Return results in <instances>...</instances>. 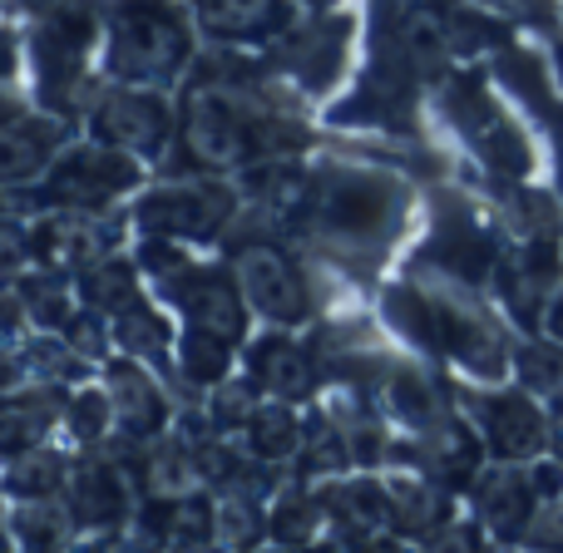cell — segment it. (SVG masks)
<instances>
[{"label":"cell","instance_id":"obj_7","mask_svg":"<svg viewBox=\"0 0 563 553\" xmlns=\"http://www.w3.org/2000/svg\"><path fill=\"white\" fill-rule=\"evenodd\" d=\"M99 49H104V0H55L35 15L25 40L30 99L49 114L85 119L99 95Z\"/></svg>","mask_w":563,"mask_h":553},{"label":"cell","instance_id":"obj_4","mask_svg":"<svg viewBox=\"0 0 563 553\" xmlns=\"http://www.w3.org/2000/svg\"><path fill=\"white\" fill-rule=\"evenodd\" d=\"M430 114L470 154L475 178H539V168H544L534 129H529V119H519L525 109L499 89L485 59H465L450 69L430 89Z\"/></svg>","mask_w":563,"mask_h":553},{"label":"cell","instance_id":"obj_6","mask_svg":"<svg viewBox=\"0 0 563 553\" xmlns=\"http://www.w3.org/2000/svg\"><path fill=\"white\" fill-rule=\"evenodd\" d=\"M198 35L188 0H104L99 79L168 89L194 69Z\"/></svg>","mask_w":563,"mask_h":553},{"label":"cell","instance_id":"obj_31","mask_svg":"<svg viewBox=\"0 0 563 553\" xmlns=\"http://www.w3.org/2000/svg\"><path fill=\"white\" fill-rule=\"evenodd\" d=\"M218 539L223 544H257V539H267L263 499L243 495V489H223V499H218Z\"/></svg>","mask_w":563,"mask_h":553},{"label":"cell","instance_id":"obj_10","mask_svg":"<svg viewBox=\"0 0 563 553\" xmlns=\"http://www.w3.org/2000/svg\"><path fill=\"white\" fill-rule=\"evenodd\" d=\"M148 178L144 158L124 154V148H109L99 139H69L65 148L55 154V164L30 184V198L40 208H109L114 198L139 193Z\"/></svg>","mask_w":563,"mask_h":553},{"label":"cell","instance_id":"obj_9","mask_svg":"<svg viewBox=\"0 0 563 553\" xmlns=\"http://www.w3.org/2000/svg\"><path fill=\"white\" fill-rule=\"evenodd\" d=\"M243 213V188L238 178L223 174H194V178H168L158 188H144L129 208V223L139 228V237H168V243H218L233 228V218Z\"/></svg>","mask_w":563,"mask_h":553},{"label":"cell","instance_id":"obj_3","mask_svg":"<svg viewBox=\"0 0 563 553\" xmlns=\"http://www.w3.org/2000/svg\"><path fill=\"white\" fill-rule=\"evenodd\" d=\"M380 321L406 341L416 356L440 361L465 380H509L515 376V321L499 311L485 287L445 277H390L380 287Z\"/></svg>","mask_w":563,"mask_h":553},{"label":"cell","instance_id":"obj_18","mask_svg":"<svg viewBox=\"0 0 563 553\" xmlns=\"http://www.w3.org/2000/svg\"><path fill=\"white\" fill-rule=\"evenodd\" d=\"M65 505L85 534L109 539L124 519H134L129 515V509H134V499H129V465L99 445L79 450L75 475H69V485H65Z\"/></svg>","mask_w":563,"mask_h":553},{"label":"cell","instance_id":"obj_19","mask_svg":"<svg viewBox=\"0 0 563 553\" xmlns=\"http://www.w3.org/2000/svg\"><path fill=\"white\" fill-rule=\"evenodd\" d=\"M243 366L267 396L297 400V406H307V400L317 396V386L327 380L321 376L317 351H311V341H297L291 327L257 331V336L243 346Z\"/></svg>","mask_w":563,"mask_h":553},{"label":"cell","instance_id":"obj_29","mask_svg":"<svg viewBox=\"0 0 563 553\" xmlns=\"http://www.w3.org/2000/svg\"><path fill=\"white\" fill-rule=\"evenodd\" d=\"M327 524V509H321L317 489H282L277 505L267 509V539L273 544H307V539H317V529Z\"/></svg>","mask_w":563,"mask_h":553},{"label":"cell","instance_id":"obj_37","mask_svg":"<svg viewBox=\"0 0 563 553\" xmlns=\"http://www.w3.org/2000/svg\"><path fill=\"white\" fill-rule=\"evenodd\" d=\"M301 5H311V10H327V5H331V0H301Z\"/></svg>","mask_w":563,"mask_h":553},{"label":"cell","instance_id":"obj_35","mask_svg":"<svg viewBox=\"0 0 563 553\" xmlns=\"http://www.w3.org/2000/svg\"><path fill=\"white\" fill-rule=\"evenodd\" d=\"M5 544H15V529H10V509L0 505V549Z\"/></svg>","mask_w":563,"mask_h":553},{"label":"cell","instance_id":"obj_28","mask_svg":"<svg viewBox=\"0 0 563 553\" xmlns=\"http://www.w3.org/2000/svg\"><path fill=\"white\" fill-rule=\"evenodd\" d=\"M233 341L223 336H208V331H194L184 327V336H178V376L188 380V386H218V380L233 376Z\"/></svg>","mask_w":563,"mask_h":553},{"label":"cell","instance_id":"obj_22","mask_svg":"<svg viewBox=\"0 0 563 553\" xmlns=\"http://www.w3.org/2000/svg\"><path fill=\"white\" fill-rule=\"evenodd\" d=\"M213 45H273L301 20V0H188Z\"/></svg>","mask_w":563,"mask_h":553},{"label":"cell","instance_id":"obj_8","mask_svg":"<svg viewBox=\"0 0 563 553\" xmlns=\"http://www.w3.org/2000/svg\"><path fill=\"white\" fill-rule=\"evenodd\" d=\"M282 228L273 218H263L257 208L243 203V213L233 218L218 247H223L228 267H233L238 287H243L247 307L267 321V327H307L317 317V297H311V281H307V267L287 253L282 243Z\"/></svg>","mask_w":563,"mask_h":553},{"label":"cell","instance_id":"obj_16","mask_svg":"<svg viewBox=\"0 0 563 553\" xmlns=\"http://www.w3.org/2000/svg\"><path fill=\"white\" fill-rule=\"evenodd\" d=\"M563 287V237H529V243H509L495 267L489 297L499 301L515 331H544V311Z\"/></svg>","mask_w":563,"mask_h":553},{"label":"cell","instance_id":"obj_23","mask_svg":"<svg viewBox=\"0 0 563 553\" xmlns=\"http://www.w3.org/2000/svg\"><path fill=\"white\" fill-rule=\"evenodd\" d=\"M69 396L59 390V380H45L35 390H20V396L0 400V455H20V450L40 445L49 430L65 420Z\"/></svg>","mask_w":563,"mask_h":553},{"label":"cell","instance_id":"obj_33","mask_svg":"<svg viewBox=\"0 0 563 553\" xmlns=\"http://www.w3.org/2000/svg\"><path fill=\"white\" fill-rule=\"evenodd\" d=\"M544 406H549V455L563 460V390L554 400H544Z\"/></svg>","mask_w":563,"mask_h":553},{"label":"cell","instance_id":"obj_30","mask_svg":"<svg viewBox=\"0 0 563 553\" xmlns=\"http://www.w3.org/2000/svg\"><path fill=\"white\" fill-rule=\"evenodd\" d=\"M65 435L75 440L79 450H95V445H104L109 435H114V406H109V390H95V386H85V390H75L69 396V406H65Z\"/></svg>","mask_w":563,"mask_h":553},{"label":"cell","instance_id":"obj_13","mask_svg":"<svg viewBox=\"0 0 563 553\" xmlns=\"http://www.w3.org/2000/svg\"><path fill=\"white\" fill-rule=\"evenodd\" d=\"M85 134L109 148H124V154L144 158V164H158L178 134V114L164 89L104 79L85 109Z\"/></svg>","mask_w":563,"mask_h":553},{"label":"cell","instance_id":"obj_12","mask_svg":"<svg viewBox=\"0 0 563 553\" xmlns=\"http://www.w3.org/2000/svg\"><path fill=\"white\" fill-rule=\"evenodd\" d=\"M485 65L495 69L499 89L525 109V119L534 124V134L544 139L549 184H554L559 198H563V79L554 69V59H549V49L539 45V40L519 35V40H509L499 55H489Z\"/></svg>","mask_w":563,"mask_h":553},{"label":"cell","instance_id":"obj_36","mask_svg":"<svg viewBox=\"0 0 563 553\" xmlns=\"http://www.w3.org/2000/svg\"><path fill=\"white\" fill-rule=\"evenodd\" d=\"M5 5L25 10V15H40V10H45V5H55V0H5Z\"/></svg>","mask_w":563,"mask_h":553},{"label":"cell","instance_id":"obj_27","mask_svg":"<svg viewBox=\"0 0 563 553\" xmlns=\"http://www.w3.org/2000/svg\"><path fill=\"white\" fill-rule=\"evenodd\" d=\"M479 5L505 15L519 35L539 40V45L549 49V59H554L559 79H563V0H479Z\"/></svg>","mask_w":563,"mask_h":553},{"label":"cell","instance_id":"obj_25","mask_svg":"<svg viewBox=\"0 0 563 553\" xmlns=\"http://www.w3.org/2000/svg\"><path fill=\"white\" fill-rule=\"evenodd\" d=\"M301 440H307V425H301V416H297V400H282V396H273V400L263 396V406H257L253 420L243 425L247 455L273 460V465L287 455H297Z\"/></svg>","mask_w":563,"mask_h":553},{"label":"cell","instance_id":"obj_24","mask_svg":"<svg viewBox=\"0 0 563 553\" xmlns=\"http://www.w3.org/2000/svg\"><path fill=\"white\" fill-rule=\"evenodd\" d=\"M69 475H75V460L69 455H59V450H49V445H30L5 460L0 489H5L10 499H59Z\"/></svg>","mask_w":563,"mask_h":553},{"label":"cell","instance_id":"obj_14","mask_svg":"<svg viewBox=\"0 0 563 553\" xmlns=\"http://www.w3.org/2000/svg\"><path fill=\"white\" fill-rule=\"evenodd\" d=\"M346 55H351V15L327 5V10H317V15H301L287 35L267 45L263 59L301 99H321L341 85Z\"/></svg>","mask_w":563,"mask_h":553},{"label":"cell","instance_id":"obj_5","mask_svg":"<svg viewBox=\"0 0 563 553\" xmlns=\"http://www.w3.org/2000/svg\"><path fill=\"white\" fill-rule=\"evenodd\" d=\"M509 247V233L489 198L475 184H450L435 178L426 188V233L406 253L400 273L410 277H445L465 281V287H485L495 281V267Z\"/></svg>","mask_w":563,"mask_h":553},{"label":"cell","instance_id":"obj_11","mask_svg":"<svg viewBox=\"0 0 563 553\" xmlns=\"http://www.w3.org/2000/svg\"><path fill=\"white\" fill-rule=\"evenodd\" d=\"M460 410L470 425L479 430L489 460H509V465H529V460L549 455V406L525 390L515 376L509 380H465L455 376Z\"/></svg>","mask_w":563,"mask_h":553},{"label":"cell","instance_id":"obj_1","mask_svg":"<svg viewBox=\"0 0 563 553\" xmlns=\"http://www.w3.org/2000/svg\"><path fill=\"white\" fill-rule=\"evenodd\" d=\"M445 20L435 0H371L366 65L346 99L327 109L331 129H380L406 144H426L430 89L455 69Z\"/></svg>","mask_w":563,"mask_h":553},{"label":"cell","instance_id":"obj_15","mask_svg":"<svg viewBox=\"0 0 563 553\" xmlns=\"http://www.w3.org/2000/svg\"><path fill=\"white\" fill-rule=\"evenodd\" d=\"M119 237H124V218L109 208H40L30 218L35 267H55V273H85L104 263L119 253Z\"/></svg>","mask_w":563,"mask_h":553},{"label":"cell","instance_id":"obj_2","mask_svg":"<svg viewBox=\"0 0 563 553\" xmlns=\"http://www.w3.org/2000/svg\"><path fill=\"white\" fill-rule=\"evenodd\" d=\"M410 213H416V184L396 164L321 158L311 164L307 198L291 213L287 237H297L341 277L376 281L406 243Z\"/></svg>","mask_w":563,"mask_h":553},{"label":"cell","instance_id":"obj_34","mask_svg":"<svg viewBox=\"0 0 563 553\" xmlns=\"http://www.w3.org/2000/svg\"><path fill=\"white\" fill-rule=\"evenodd\" d=\"M544 331L554 341H563V287L554 291V301H549V311H544Z\"/></svg>","mask_w":563,"mask_h":553},{"label":"cell","instance_id":"obj_26","mask_svg":"<svg viewBox=\"0 0 563 553\" xmlns=\"http://www.w3.org/2000/svg\"><path fill=\"white\" fill-rule=\"evenodd\" d=\"M515 380L539 400H554L563 390V341L549 331H525L515 341Z\"/></svg>","mask_w":563,"mask_h":553},{"label":"cell","instance_id":"obj_20","mask_svg":"<svg viewBox=\"0 0 563 553\" xmlns=\"http://www.w3.org/2000/svg\"><path fill=\"white\" fill-rule=\"evenodd\" d=\"M104 390L114 406V435L124 440H158L174 420L164 386L148 376V361L139 356H109L104 361Z\"/></svg>","mask_w":563,"mask_h":553},{"label":"cell","instance_id":"obj_17","mask_svg":"<svg viewBox=\"0 0 563 553\" xmlns=\"http://www.w3.org/2000/svg\"><path fill=\"white\" fill-rule=\"evenodd\" d=\"M470 515L485 524L489 544H525L529 529H534L539 509H544V495H539L529 465H509V460H489L475 475L465 495Z\"/></svg>","mask_w":563,"mask_h":553},{"label":"cell","instance_id":"obj_21","mask_svg":"<svg viewBox=\"0 0 563 553\" xmlns=\"http://www.w3.org/2000/svg\"><path fill=\"white\" fill-rule=\"evenodd\" d=\"M75 139V119L25 109V114L0 124V188H25L55 164V154Z\"/></svg>","mask_w":563,"mask_h":553},{"label":"cell","instance_id":"obj_32","mask_svg":"<svg viewBox=\"0 0 563 553\" xmlns=\"http://www.w3.org/2000/svg\"><path fill=\"white\" fill-rule=\"evenodd\" d=\"M525 544L529 549H563V499L539 509V519H534V529H529Z\"/></svg>","mask_w":563,"mask_h":553}]
</instances>
